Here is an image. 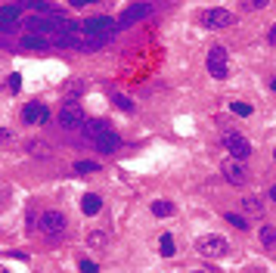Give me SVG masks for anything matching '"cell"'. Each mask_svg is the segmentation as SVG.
<instances>
[{
    "mask_svg": "<svg viewBox=\"0 0 276 273\" xmlns=\"http://www.w3.org/2000/svg\"><path fill=\"white\" fill-rule=\"evenodd\" d=\"M230 109L239 115V118H248V115H252V106L248 103H230Z\"/></svg>",
    "mask_w": 276,
    "mask_h": 273,
    "instance_id": "ffe728a7",
    "label": "cell"
},
{
    "mask_svg": "<svg viewBox=\"0 0 276 273\" xmlns=\"http://www.w3.org/2000/svg\"><path fill=\"white\" fill-rule=\"evenodd\" d=\"M50 118V109L44 106V103H28L25 109H22V121L25 125H44Z\"/></svg>",
    "mask_w": 276,
    "mask_h": 273,
    "instance_id": "9c48e42d",
    "label": "cell"
},
{
    "mask_svg": "<svg viewBox=\"0 0 276 273\" xmlns=\"http://www.w3.org/2000/svg\"><path fill=\"white\" fill-rule=\"evenodd\" d=\"M242 208H245L248 214H258L264 205H261V199H258V196H245V199H242Z\"/></svg>",
    "mask_w": 276,
    "mask_h": 273,
    "instance_id": "d6986e66",
    "label": "cell"
},
{
    "mask_svg": "<svg viewBox=\"0 0 276 273\" xmlns=\"http://www.w3.org/2000/svg\"><path fill=\"white\" fill-rule=\"evenodd\" d=\"M99 208H103V199L96 196V192H87V196L81 199V211H84L87 217H93V214H99Z\"/></svg>",
    "mask_w": 276,
    "mask_h": 273,
    "instance_id": "7c38bea8",
    "label": "cell"
},
{
    "mask_svg": "<svg viewBox=\"0 0 276 273\" xmlns=\"http://www.w3.org/2000/svg\"><path fill=\"white\" fill-rule=\"evenodd\" d=\"M192 273H205V270H192Z\"/></svg>",
    "mask_w": 276,
    "mask_h": 273,
    "instance_id": "d6a6232c",
    "label": "cell"
},
{
    "mask_svg": "<svg viewBox=\"0 0 276 273\" xmlns=\"http://www.w3.org/2000/svg\"><path fill=\"white\" fill-rule=\"evenodd\" d=\"M84 121H87V115H84L81 103L65 100L62 109H59V125H62L65 131H74V128H84Z\"/></svg>",
    "mask_w": 276,
    "mask_h": 273,
    "instance_id": "277c9868",
    "label": "cell"
},
{
    "mask_svg": "<svg viewBox=\"0 0 276 273\" xmlns=\"http://www.w3.org/2000/svg\"><path fill=\"white\" fill-rule=\"evenodd\" d=\"M74 171L78 174H96L99 171V162H87V159L84 162H74Z\"/></svg>",
    "mask_w": 276,
    "mask_h": 273,
    "instance_id": "e0dca14e",
    "label": "cell"
},
{
    "mask_svg": "<svg viewBox=\"0 0 276 273\" xmlns=\"http://www.w3.org/2000/svg\"><path fill=\"white\" fill-rule=\"evenodd\" d=\"M273 90H276V78H273Z\"/></svg>",
    "mask_w": 276,
    "mask_h": 273,
    "instance_id": "1f68e13d",
    "label": "cell"
},
{
    "mask_svg": "<svg viewBox=\"0 0 276 273\" xmlns=\"http://www.w3.org/2000/svg\"><path fill=\"white\" fill-rule=\"evenodd\" d=\"M267 44H270V47H276V25L267 31Z\"/></svg>",
    "mask_w": 276,
    "mask_h": 273,
    "instance_id": "83f0119b",
    "label": "cell"
},
{
    "mask_svg": "<svg viewBox=\"0 0 276 273\" xmlns=\"http://www.w3.org/2000/svg\"><path fill=\"white\" fill-rule=\"evenodd\" d=\"M152 13H155V4H134V7H128L121 16L115 19V34L131 28V25H137V22H143V19H149Z\"/></svg>",
    "mask_w": 276,
    "mask_h": 273,
    "instance_id": "6da1fadb",
    "label": "cell"
},
{
    "mask_svg": "<svg viewBox=\"0 0 276 273\" xmlns=\"http://www.w3.org/2000/svg\"><path fill=\"white\" fill-rule=\"evenodd\" d=\"M37 227H41V233L47 239H62L65 236V214L62 211H44L41 214V220H37Z\"/></svg>",
    "mask_w": 276,
    "mask_h": 273,
    "instance_id": "7a4b0ae2",
    "label": "cell"
},
{
    "mask_svg": "<svg viewBox=\"0 0 276 273\" xmlns=\"http://www.w3.org/2000/svg\"><path fill=\"white\" fill-rule=\"evenodd\" d=\"M68 4H71L74 10H81V7H87V4H99V0H68Z\"/></svg>",
    "mask_w": 276,
    "mask_h": 273,
    "instance_id": "4316f807",
    "label": "cell"
},
{
    "mask_svg": "<svg viewBox=\"0 0 276 273\" xmlns=\"http://www.w3.org/2000/svg\"><path fill=\"white\" fill-rule=\"evenodd\" d=\"M22 47H25V50H47L50 41H47V37H41V34H25V37H22Z\"/></svg>",
    "mask_w": 276,
    "mask_h": 273,
    "instance_id": "4fadbf2b",
    "label": "cell"
},
{
    "mask_svg": "<svg viewBox=\"0 0 276 273\" xmlns=\"http://www.w3.org/2000/svg\"><path fill=\"white\" fill-rule=\"evenodd\" d=\"M106 242V233H90V236H87V245H93V249H99Z\"/></svg>",
    "mask_w": 276,
    "mask_h": 273,
    "instance_id": "7402d4cb",
    "label": "cell"
},
{
    "mask_svg": "<svg viewBox=\"0 0 276 273\" xmlns=\"http://www.w3.org/2000/svg\"><path fill=\"white\" fill-rule=\"evenodd\" d=\"M273 159H276V149H273Z\"/></svg>",
    "mask_w": 276,
    "mask_h": 273,
    "instance_id": "836d02e7",
    "label": "cell"
},
{
    "mask_svg": "<svg viewBox=\"0 0 276 273\" xmlns=\"http://www.w3.org/2000/svg\"><path fill=\"white\" fill-rule=\"evenodd\" d=\"M258 239H261V245H267V249H273V245H276V227H270V224H264V227L258 230Z\"/></svg>",
    "mask_w": 276,
    "mask_h": 273,
    "instance_id": "5bb4252c",
    "label": "cell"
},
{
    "mask_svg": "<svg viewBox=\"0 0 276 273\" xmlns=\"http://www.w3.org/2000/svg\"><path fill=\"white\" fill-rule=\"evenodd\" d=\"M68 93H71V96H74V93H81V84H78V81H71V84H68Z\"/></svg>",
    "mask_w": 276,
    "mask_h": 273,
    "instance_id": "f1b7e54d",
    "label": "cell"
},
{
    "mask_svg": "<svg viewBox=\"0 0 276 273\" xmlns=\"http://www.w3.org/2000/svg\"><path fill=\"white\" fill-rule=\"evenodd\" d=\"M152 214H155V217H171V214H174V205L165 202V199H159V202H152Z\"/></svg>",
    "mask_w": 276,
    "mask_h": 273,
    "instance_id": "9a60e30c",
    "label": "cell"
},
{
    "mask_svg": "<svg viewBox=\"0 0 276 273\" xmlns=\"http://www.w3.org/2000/svg\"><path fill=\"white\" fill-rule=\"evenodd\" d=\"M84 131H87V137H90V140H96L99 134H106V131H109V125H106V121H90Z\"/></svg>",
    "mask_w": 276,
    "mask_h": 273,
    "instance_id": "2e32d148",
    "label": "cell"
},
{
    "mask_svg": "<svg viewBox=\"0 0 276 273\" xmlns=\"http://www.w3.org/2000/svg\"><path fill=\"white\" fill-rule=\"evenodd\" d=\"M22 16V7L19 4H7V7H0V31H13L16 22Z\"/></svg>",
    "mask_w": 276,
    "mask_h": 273,
    "instance_id": "30bf717a",
    "label": "cell"
},
{
    "mask_svg": "<svg viewBox=\"0 0 276 273\" xmlns=\"http://www.w3.org/2000/svg\"><path fill=\"white\" fill-rule=\"evenodd\" d=\"M195 252L199 255H205V258H223L227 252H230V245H227V239L223 236H202L199 242H195Z\"/></svg>",
    "mask_w": 276,
    "mask_h": 273,
    "instance_id": "8992f818",
    "label": "cell"
},
{
    "mask_svg": "<svg viewBox=\"0 0 276 273\" xmlns=\"http://www.w3.org/2000/svg\"><path fill=\"white\" fill-rule=\"evenodd\" d=\"M115 103H118V109H124V112H134V103H131L128 96H115Z\"/></svg>",
    "mask_w": 276,
    "mask_h": 273,
    "instance_id": "d4e9b609",
    "label": "cell"
},
{
    "mask_svg": "<svg viewBox=\"0 0 276 273\" xmlns=\"http://www.w3.org/2000/svg\"><path fill=\"white\" fill-rule=\"evenodd\" d=\"M227 220H230V224H233V227H239V230H245V227H248V224H245V217H242V214H227Z\"/></svg>",
    "mask_w": 276,
    "mask_h": 273,
    "instance_id": "603a6c76",
    "label": "cell"
},
{
    "mask_svg": "<svg viewBox=\"0 0 276 273\" xmlns=\"http://www.w3.org/2000/svg\"><path fill=\"white\" fill-rule=\"evenodd\" d=\"M10 140V131H4V128H0V143H7Z\"/></svg>",
    "mask_w": 276,
    "mask_h": 273,
    "instance_id": "f546056e",
    "label": "cell"
},
{
    "mask_svg": "<svg viewBox=\"0 0 276 273\" xmlns=\"http://www.w3.org/2000/svg\"><path fill=\"white\" fill-rule=\"evenodd\" d=\"M205 68L211 78H217V81H223V78H230V59H227V47H211L208 56H205Z\"/></svg>",
    "mask_w": 276,
    "mask_h": 273,
    "instance_id": "3957f363",
    "label": "cell"
},
{
    "mask_svg": "<svg viewBox=\"0 0 276 273\" xmlns=\"http://www.w3.org/2000/svg\"><path fill=\"white\" fill-rule=\"evenodd\" d=\"M242 4H245V10H264L270 0H242Z\"/></svg>",
    "mask_w": 276,
    "mask_h": 273,
    "instance_id": "cb8c5ba5",
    "label": "cell"
},
{
    "mask_svg": "<svg viewBox=\"0 0 276 273\" xmlns=\"http://www.w3.org/2000/svg\"><path fill=\"white\" fill-rule=\"evenodd\" d=\"M220 174H223L233 186L248 183V165H245V162H239V159H227V162L220 165Z\"/></svg>",
    "mask_w": 276,
    "mask_h": 273,
    "instance_id": "52a82bcc",
    "label": "cell"
},
{
    "mask_svg": "<svg viewBox=\"0 0 276 273\" xmlns=\"http://www.w3.org/2000/svg\"><path fill=\"white\" fill-rule=\"evenodd\" d=\"M270 199H273V202H276V183H273V186H270Z\"/></svg>",
    "mask_w": 276,
    "mask_h": 273,
    "instance_id": "4dcf8cb0",
    "label": "cell"
},
{
    "mask_svg": "<svg viewBox=\"0 0 276 273\" xmlns=\"http://www.w3.org/2000/svg\"><path fill=\"white\" fill-rule=\"evenodd\" d=\"M159 249H162V255H165V258H174V255H177V252H174V236H168V233H165L162 242H159Z\"/></svg>",
    "mask_w": 276,
    "mask_h": 273,
    "instance_id": "ac0fdd59",
    "label": "cell"
},
{
    "mask_svg": "<svg viewBox=\"0 0 276 273\" xmlns=\"http://www.w3.org/2000/svg\"><path fill=\"white\" fill-rule=\"evenodd\" d=\"M223 149L233 152V159H239V162H245L252 155V143L242 134H236V131H223Z\"/></svg>",
    "mask_w": 276,
    "mask_h": 273,
    "instance_id": "5b68a950",
    "label": "cell"
},
{
    "mask_svg": "<svg viewBox=\"0 0 276 273\" xmlns=\"http://www.w3.org/2000/svg\"><path fill=\"white\" fill-rule=\"evenodd\" d=\"M99 267L93 264V261H81V273H96Z\"/></svg>",
    "mask_w": 276,
    "mask_h": 273,
    "instance_id": "484cf974",
    "label": "cell"
},
{
    "mask_svg": "<svg viewBox=\"0 0 276 273\" xmlns=\"http://www.w3.org/2000/svg\"><path fill=\"white\" fill-rule=\"evenodd\" d=\"M7 87H10V90H13V93H19V87H22V75H19V71H16V75H10V78H7Z\"/></svg>",
    "mask_w": 276,
    "mask_h": 273,
    "instance_id": "44dd1931",
    "label": "cell"
},
{
    "mask_svg": "<svg viewBox=\"0 0 276 273\" xmlns=\"http://www.w3.org/2000/svg\"><path fill=\"white\" fill-rule=\"evenodd\" d=\"M118 143H121V140H118V134H115L112 128H109L106 134H99V137L93 140V146H96V152H106V155H109V152H115V149H118Z\"/></svg>",
    "mask_w": 276,
    "mask_h": 273,
    "instance_id": "8fae6325",
    "label": "cell"
},
{
    "mask_svg": "<svg viewBox=\"0 0 276 273\" xmlns=\"http://www.w3.org/2000/svg\"><path fill=\"white\" fill-rule=\"evenodd\" d=\"M0 273H7V270H0Z\"/></svg>",
    "mask_w": 276,
    "mask_h": 273,
    "instance_id": "e575fe53",
    "label": "cell"
},
{
    "mask_svg": "<svg viewBox=\"0 0 276 273\" xmlns=\"http://www.w3.org/2000/svg\"><path fill=\"white\" fill-rule=\"evenodd\" d=\"M233 19H236V16H233L230 10H220V7H217V10H205V13H202V25H205V28H230V25H233Z\"/></svg>",
    "mask_w": 276,
    "mask_h": 273,
    "instance_id": "ba28073f",
    "label": "cell"
}]
</instances>
